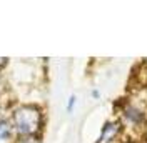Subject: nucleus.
Returning <instances> with one entry per match:
<instances>
[{"label":"nucleus","mask_w":147,"mask_h":143,"mask_svg":"<svg viewBox=\"0 0 147 143\" xmlns=\"http://www.w3.org/2000/svg\"><path fill=\"white\" fill-rule=\"evenodd\" d=\"M10 123L15 136H40L45 125V115L40 105L24 103L12 110Z\"/></svg>","instance_id":"nucleus-1"},{"label":"nucleus","mask_w":147,"mask_h":143,"mask_svg":"<svg viewBox=\"0 0 147 143\" xmlns=\"http://www.w3.org/2000/svg\"><path fill=\"white\" fill-rule=\"evenodd\" d=\"M120 115L124 118V122L129 123L130 126H142L147 122V115L142 108L136 105V103H130V102H125L122 105V110H120Z\"/></svg>","instance_id":"nucleus-2"},{"label":"nucleus","mask_w":147,"mask_h":143,"mask_svg":"<svg viewBox=\"0 0 147 143\" xmlns=\"http://www.w3.org/2000/svg\"><path fill=\"white\" fill-rule=\"evenodd\" d=\"M120 130H122V122L119 120H110V122H105L104 126L100 130V135L97 138L95 143H114L115 138L119 136Z\"/></svg>","instance_id":"nucleus-3"},{"label":"nucleus","mask_w":147,"mask_h":143,"mask_svg":"<svg viewBox=\"0 0 147 143\" xmlns=\"http://www.w3.org/2000/svg\"><path fill=\"white\" fill-rule=\"evenodd\" d=\"M13 138H15V132L10 123V118L0 116V143H12Z\"/></svg>","instance_id":"nucleus-4"},{"label":"nucleus","mask_w":147,"mask_h":143,"mask_svg":"<svg viewBox=\"0 0 147 143\" xmlns=\"http://www.w3.org/2000/svg\"><path fill=\"white\" fill-rule=\"evenodd\" d=\"M12 143H42L40 136H15Z\"/></svg>","instance_id":"nucleus-5"},{"label":"nucleus","mask_w":147,"mask_h":143,"mask_svg":"<svg viewBox=\"0 0 147 143\" xmlns=\"http://www.w3.org/2000/svg\"><path fill=\"white\" fill-rule=\"evenodd\" d=\"M75 103H77V97H75V95H70V98H69V102H67V113H72L74 112Z\"/></svg>","instance_id":"nucleus-6"},{"label":"nucleus","mask_w":147,"mask_h":143,"mask_svg":"<svg viewBox=\"0 0 147 143\" xmlns=\"http://www.w3.org/2000/svg\"><path fill=\"white\" fill-rule=\"evenodd\" d=\"M9 65V58L7 57H0V70H3Z\"/></svg>","instance_id":"nucleus-7"},{"label":"nucleus","mask_w":147,"mask_h":143,"mask_svg":"<svg viewBox=\"0 0 147 143\" xmlns=\"http://www.w3.org/2000/svg\"><path fill=\"white\" fill-rule=\"evenodd\" d=\"M90 95L94 97V98H99V97H100V93H99L97 90H92V92H90Z\"/></svg>","instance_id":"nucleus-8"}]
</instances>
